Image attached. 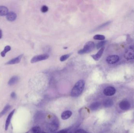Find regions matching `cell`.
Returning <instances> with one entry per match:
<instances>
[{"label":"cell","instance_id":"1","mask_svg":"<svg viewBox=\"0 0 134 133\" xmlns=\"http://www.w3.org/2000/svg\"><path fill=\"white\" fill-rule=\"evenodd\" d=\"M85 82L84 80L78 81L73 87L71 91V95L73 97L79 96L83 92L85 87Z\"/></svg>","mask_w":134,"mask_h":133},{"label":"cell","instance_id":"2","mask_svg":"<svg viewBox=\"0 0 134 133\" xmlns=\"http://www.w3.org/2000/svg\"><path fill=\"white\" fill-rule=\"evenodd\" d=\"M95 47V44L93 41H89L87 42L84 47L82 49L79 50L78 53L79 54H84L85 53H87L91 52L94 49Z\"/></svg>","mask_w":134,"mask_h":133},{"label":"cell","instance_id":"3","mask_svg":"<svg viewBox=\"0 0 134 133\" xmlns=\"http://www.w3.org/2000/svg\"><path fill=\"white\" fill-rule=\"evenodd\" d=\"M124 57L127 60L134 59V46L132 45L127 48L125 51Z\"/></svg>","mask_w":134,"mask_h":133},{"label":"cell","instance_id":"4","mask_svg":"<svg viewBox=\"0 0 134 133\" xmlns=\"http://www.w3.org/2000/svg\"><path fill=\"white\" fill-rule=\"evenodd\" d=\"M59 127V123L57 119H55L49 124L47 128L50 132H53L56 131Z\"/></svg>","mask_w":134,"mask_h":133},{"label":"cell","instance_id":"5","mask_svg":"<svg viewBox=\"0 0 134 133\" xmlns=\"http://www.w3.org/2000/svg\"><path fill=\"white\" fill-rule=\"evenodd\" d=\"M49 57V55L46 54L36 55L32 59L31 63H37L38 62L42 60H45L47 59Z\"/></svg>","mask_w":134,"mask_h":133},{"label":"cell","instance_id":"6","mask_svg":"<svg viewBox=\"0 0 134 133\" xmlns=\"http://www.w3.org/2000/svg\"><path fill=\"white\" fill-rule=\"evenodd\" d=\"M120 58L117 55H111L109 56L107 58L106 62L108 63L109 64H113L117 63L119 60Z\"/></svg>","mask_w":134,"mask_h":133},{"label":"cell","instance_id":"7","mask_svg":"<svg viewBox=\"0 0 134 133\" xmlns=\"http://www.w3.org/2000/svg\"><path fill=\"white\" fill-rule=\"evenodd\" d=\"M116 90L114 87H108L103 90V94L107 96H111L115 94L116 93Z\"/></svg>","mask_w":134,"mask_h":133},{"label":"cell","instance_id":"8","mask_svg":"<svg viewBox=\"0 0 134 133\" xmlns=\"http://www.w3.org/2000/svg\"><path fill=\"white\" fill-rule=\"evenodd\" d=\"M23 56V54L18 55V56L17 57L13 59H11L10 60L8 61V62H7L6 63V65H12L19 63L21 62Z\"/></svg>","mask_w":134,"mask_h":133},{"label":"cell","instance_id":"9","mask_svg":"<svg viewBox=\"0 0 134 133\" xmlns=\"http://www.w3.org/2000/svg\"><path fill=\"white\" fill-rule=\"evenodd\" d=\"M119 107L123 111H127L130 109L131 105L129 101H122L119 103Z\"/></svg>","mask_w":134,"mask_h":133},{"label":"cell","instance_id":"10","mask_svg":"<svg viewBox=\"0 0 134 133\" xmlns=\"http://www.w3.org/2000/svg\"><path fill=\"white\" fill-rule=\"evenodd\" d=\"M104 49L105 47H102L98 51V52H97V53L95 55H91V56L93 57V58L95 60L98 61V60H99L100 59V58H101L102 56V55Z\"/></svg>","mask_w":134,"mask_h":133},{"label":"cell","instance_id":"11","mask_svg":"<svg viewBox=\"0 0 134 133\" xmlns=\"http://www.w3.org/2000/svg\"><path fill=\"white\" fill-rule=\"evenodd\" d=\"M6 19L8 20L10 22H13L17 18V14L16 13L10 11L8 12V14L6 15Z\"/></svg>","mask_w":134,"mask_h":133},{"label":"cell","instance_id":"12","mask_svg":"<svg viewBox=\"0 0 134 133\" xmlns=\"http://www.w3.org/2000/svg\"><path fill=\"white\" fill-rule=\"evenodd\" d=\"M16 111V110L14 109L9 114L8 117L6 121L5 127V129L6 130H7L8 129V126H9V124L10 123L11 120L12 118L13 114Z\"/></svg>","mask_w":134,"mask_h":133},{"label":"cell","instance_id":"13","mask_svg":"<svg viewBox=\"0 0 134 133\" xmlns=\"http://www.w3.org/2000/svg\"><path fill=\"white\" fill-rule=\"evenodd\" d=\"M72 115V113L71 111H66L63 112L62 114V119L63 120H66L71 117Z\"/></svg>","mask_w":134,"mask_h":133},{"label":"cell","instance_id":"14","mask_svg":"<svg viewBox=\"0 0 134 133\" xmlns=\"http://www.w3.org/2000/svg\"><path fill=\"white\" fill-rule=\"evenodd\" d=\"M8 12V9L7 7L4 6H0V16H6Z\"/></svg>","mask_w":134,"mask_h":133},{"label":"cell","instance_id":"15","mask_svg":"<svg viewBox=\"0 0 134 133\" xmlns=\"http://www.w3.org/2000/svg\"><path fill=\"white\" fill-rule=\"evenodd\" d=\"M19 80V77L17 76H13L9 79L8 82V85L12 86L16 84Z\"/></svg>","mask_w":134,"mask_h":133},{"label":"cell","instance_id":"16","mask_svg":"<svg viewBox=\"0 0 134 133\" xmlns=\"http://www.w3.org/2000/svg\"><path fill=\"white\" fill-rule=\"evenodd\" d=\"M100 105H101V103L98 101L93 103L90 105V109H91L92 111H96L98 109V108L99 107Z\"/></svg>","mask_w":134,"mask_h":133},{"label":"cell","instance_id":"17","mask_svg":"<svg viewBox=\"0 0 134 133\" xmlns=\"http://www.w3.org/2000/svg\"><path fill=\"white\" fill-rule=\"evenodd\" d=\"M113 105V101L111 100H107L104 102L103 105L105 107H110Z\"/></svg>","mask_w":134,"mask_h":133},{"label":"cell","instance_id":"18","mask_svg":"<svg viewBox=\"0 0 134 133\" xmlns=\"http://www.w3.org/2000/svg\"><path fill=\"white\" fill-rule=\"evenodd\" d=\"M11 49V47L10 46L7 45V46H6L4 48V50L2 51L0 53V55H1V56L2 57H5L6 53L8 52H9V51H10Z\"/></svg>","mask_w":134,"mask_h":133},{"label":"cell","instance_id":"19","mask_svg":"<svg viewBox=\"0 0 134 133\" xmlns=\"http://www.w3.org/2000/svg\"><path fill=\"white\" fill-rule=\"evenodd\" d=\"M11 106L9 105H6L5 107H4V109H3L1 113H0V118L2 117V116H4V115L6 113H7L9 110L10 109Z\"/></svg>","mask_w":134,"mask_h":133},{"label":"cell","instance_id":"20","mask_svg":"<svg viewBox=\"0 0 134 133\" xmlns=\"http://www.w3.org/2000/svg\"><path fill=\"white\" fill-rule=\"evenodd\" d=\"M40 132H41V129L39 126H35L32 128L31 130L32 133H40Z\"/></svg>","mask_w":134,"mask_h":133},{"label":"cell","instance_id":"21","mask_svg":"<svg viewBox=\"0 0 134 133\" xmlns=\"http://www.w3.org/2000/svg\"><path fill=\"white\" fill-rule=\"evenodd\" d=\"M93 39L95 40H103L105 39V36L102 35H96L93 37Z\"/></svg>","mask_w":134,"mask_h":133},{"label":"cell","instance_id":"22","mask_svg":"<svg viewBox=\"0 0 134 133\" xmlns=\"http://www.w3.org/2000/svg\"><path fill=\"white\" fill-rule=\"evenodd\" d=\"M107 42L106 41H102L100 42H99L97 43L96 45V48L98 49L100 48H102V47H103V46L105 45V43Z\"/></svg>","mask_w":134,"mask_h":133},{"label":"cell","instance_id":"23","mask_svg":"<svg viewBox=\"0 0 134 133\" xmlns=\"http://www.w3.org/2000/svg\"><path fill=\"white\" fill-rule=\"evenodd\" d=\"M70 56V54H68L64 55H62L60 57V60L61 61H64L65 60H66Z\"/></svg>","mask_w":134,"mask_h":133},{"label":"cell","instance_id":"24","mask_svg":"<svg viewBox=\"0 0 134 133\" xmlns=\"http://www.w3.org/2000/svg\"><path fill=\"white\" fill-rule=\"evenodd\" d=\"M48 7L46 6H43L41 8V11L43 13H46L48 11Z\"/></svg>","mask_w":134,"mask_h":133},{"label":"cell","instance_id":"25","mask_svg":"<svg viewBox=\"0 0 134 133\" xmlns=\"http://www.w3.org/2000/svg\"><path fill=\"white\" fill-rule=\"evenodd\" d=\"M74 133H89L83 129H79L75 131Z\"/></svg>","mask_w":134,"mask_h":133},{"label":"cell","instance_id":"26","mask_svg":"<svg viewBox=\"0 0 134 133\" xmlns=\"http://www.w3.org/2000/svg\"><path fill=\"white\" fill-rule=\"evenodd\" d=\"M68 131V129H63V130H60V131H58V132L54 133H67Z\"/></svg>","mask_w":134,"mask_h":133},{"label":"cell","instance_id":"27","mask_svg":"<svg viewBox=\"0 0 134 133\" xmlns=\"http://www.w3.org/2000/svg\"><path fill=\"white\" fill-rule=\"evenodd\" d=\"M11 98H13V99H15L16 98V93L15 92H12L11 93Z\"/></svg>","mask_w":134,"mask_h":133},{"label":"cell","instance_id":"28","mask_svg":"<svg viewBox=\"0 0 134 133\" xmlns=\"http://www.w3.org/2000/svg\"><path fill=\"white\" fill-rule=\"evenodd\" d=\"M2 31H1V29H0V39H1L2 38Z\"/></svg>","mask_w":134,"mask_h":133},{"label":"cell","instance_id":"29","mask_svg":"<svg viewBox=\"0 0 134 133\" xmlns=\"http://www.w3.org/2000/svg\"><path fill=\"white\" fill-rule=\"evenodd\" d=\"M42 133H46V132H42Z\"/></svg>","mask_w":134,"mask_h":133},{"label":"cell","instance_id":"30","mask_svg":"<svg viewBox=\"0 0 134 133\" xmlns=\"http://www.w3.org/2000/svg\"><path fill=\"white\" fill-rule=\"evenodd\" d=\"M26 133H28V132H26Z\"/></svg>","mask_w":134,"mask_h":133}]
</instances>
